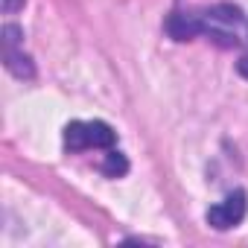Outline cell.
<instances>
[{
    "label": "cell",
    "instance_id": "1",
    "mask_svg": "<svg viewBox=\"0 0 248 248\" xmlns=\"http://www.w3.org/2000/svg\"><path fill=\"white\" fill-rule=\"evenodd\" d=\"M117 132L102 120H73L64 126V146L70 152L85 149H114Z\"/></svg>",
    "mask_w": 248,
    "mask_h": 248
},
{
    "label": "cell",
    "instance_id": "2",
    "mask_svg": "<svg viewBox=\"0 0 248 248\" xmlns=\"http://www.w3.org/2000/svg\"><path fill=\"white\" fill-rule=\"evenodd\" d=\"M245 213H248V196H245V190H231L222 202H216L213 207H207L204 219L216 231H231V228H236L245 219Z\"/></svg>",
    "mask_w": 248,
    "mask_h": 248
},
{
    "label": "cell",
    "instance_id": "3",
    "mask_svg": "<svg viewBox=\"0 0 248 248\" xmlns=\"http://www.w3.org/2000/svg\"><path fill=\"white\" fill-rule=\"evenodd\" d=\"M0 35H3V64H6V70H9L12 76H18V79H35V64H32V59H30L24 50H18V44H21V38H24V30L15 27V24H6Z\"/></svg>",
    "mask_w": 248,
    "mask_h": 248
},
{
    "label": "cell",
    "instance_id": "4",
    "mask_svg": "<svg viewBox=\"0 0 248 248\" xmlns=\"http://www.w3.org/2000/svg\"><path fill=\"white\" fill-rule=\"evenodd\" d=\"M164 27L172 41H193L196 35H204V18L196 12H172Z\"/></svg>",
    "mask_w": 248,
    "mask_h": 248
},
{
    "label": "cell",
    "instance_id": "5",
    "mask_svg": "<svg viewBox=\"0 0 248 248\" xmlns=\"http://www.w3.org/2000/svg\"><path fill=\"white\" fill-rule=\"evenodd\" d=\"M202 18H204V27H219V30H236V27L245 21L242 9L233 6V3H216V6H210Z\"/></svg>",
    "mask_w": 248,
    "mask_h": 248
},
{
    "label": "cell",
    "instance_id": "6",
    "mask_svg": "<svg viewBox=\"0 0 248 248\" xmlns=\"http://www.w3.org/2000/svg\"><path fill=\"white\" fill-rule=\"evenodd\" d=\"M99 170H102V175H108V178H123L129 172V158L123 155V152H117V149H108V155H105V161L99 164Z\"/></svg>",
    "mask_w": 248,
    "mask_h": 248
},
{
    "label": "cell",
    "instance_id": "7",
    "mask_svg": "<svg viewBox=\"0 0 248 248\" xmlns=\"http://www.w3.org/2000/svg\"><path fill=\"white\" fill-rule=\"evenodd\" d=\"M24 3H27V0H3V12L6 15H15V12L24 9Z\"/></svg>",
    "mask_w": 248,
    "mask_h": 248
},
{
    "label": "cell",
    "instance_id": "8",
    "mask_svg": "<svg viewBox=\"0 0 248 248\" xmlns=\"http://www.w3.org/2000/svg\"><path fill=\"white\" fill-rule=\"evenodd\" d=\"M236 73H239L242 79H248V56H242V59L236 62Z\"/></svg>",
    "mask_w": 248,
    "mask_h": 248
}]
</instances>
